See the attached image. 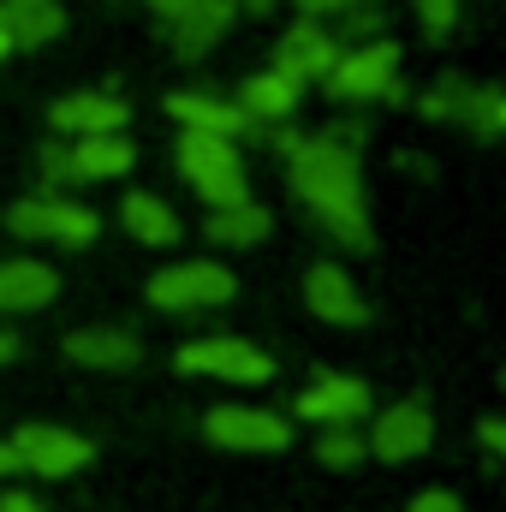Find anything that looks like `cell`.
I'll return each instance as SVG.
<instances>
[{"label":"cell","mask_w":506,"mask_h":512,"mask_svg":"<svg viewBox=\"0 0 506 512\" xmlns=\"http://www.w3.org/2000/svg\"><path fill=\"white\" fill-rule=\"evenodd\" d=\"M48 126L54 137H114V131L131 126V102H120L114 90H72L48 108Z\"/></svg>","instance_id":"10"},{"label":"cell","mask_w":506,"mask_h":512,"mask_svg":"<svg viewBox=\"0 0 506 512\" xmlns=\"http://www.w3.org/2000/svg\"><path fill=\"white\" fill-rule=\"evenodd\" d=\"M0 18H6L18 48H48L66 30V6L60 0H0Z\"/></svg>","instance_id":"22"},{"label":"cell","mask_w":506,"mask_h":512,"mask_svg":"<svg viewBox=\"0 0 506 512\" xmlns=\"http://www.w3.org/2000/svg\"><path fill=\"white\" fill-rule=\"evenodd\" d=\"M6 54H18V42H12V30H6V18H0V60Z\"/></svg>","instance_id":"38"},{"label":"cell","mask_w":506,"mask_h":512,"mask_svg":"<svg viewBox=\"0 0 506 512\" xmlns=\"http://www.w3.org/2000/svg\"><path fill=\"white\" fill-rule=\"evenodd\" d=\"M376 459L387 465H411V459H423L429 447H435V417H429V405L423 399H399V405H387L376 417V429H370V441H364Z\"/></svg>","instance_id":"9"},{"label":"cell","mask_w":506,"mask_h":512,"mask_svg":"<svg viewBox=\"0 0 506 512\" xmlns=\"http://www.w3.org/2000/svg\"><path fill=\"white\" fill-rule=\"evenodd\" d=\"M18 471V453H12V441H0V477H12Z\"/></svg>","instance_id":"36"},{"label":"cell","mask_w":506,"mask_h":512,"mask_svg":"<svg viewBox=\"0 0 506 512\" xmlns=\"http://www.w3.org/2000/svg\"><path fill=\"white\" fill-rule=\"evenodd\" d=\"M322 137H328V143H340V149H352V155H364V143H370V120H364V114H352V120H334Z\"/></svg>","instance_id":"28"},{"label":"cell","mask_w":506,"mask_h":512,"mask_svg":"<svg viewBox=\"0 0 506 512\" xmlns=\"http://www.w3.org/2000/svg\"><path fill=\"white\" fill-rule=\"evenodd\" d=\"M405 512H465V501H459L453 489H423V495H411Z\"/></svg>","instance_id":"30"},{"label":"cell","mask_w":506,"mask_h":512,"mask_svg":"<svg viewBox=\"0 0 506 512\" xmlns=\"http://www.w3.org/2000/svg\"><path fill=\"white\" fill-rule=\"evenodd\" d=\"M0 512H48V507H42L36 495H24V489H6V495H0Z\"/></svg>","instance_id":"33"},{"label":"cell","mask_w":506,"mask_h":512,"mask_svg":"<svg viewBox=\"0 0 506 512\" xmlns=\"http://www.w3.org/2000/svg\"><path fill=\"white\" fill-rule=\"evenodd\" d=\"M120 227H126L137 245H155V251H167V245L185 239L179 209H173L167 197H155V191H126V203H120Z\"/></svg>","instance_id":"19"},{"label":"cell","mask_w":506,"mask_h":512,"mask_svg":"<svg viewBox=\"0 0 506 512\" xmlns=\"http://www.w3.org/2000/svg\"><path fill=\"white\" fill-rule=\"evenodd\" d=\"M364 429H322L316 435V459L328 465V471H352V465H364Z\"/></svg>","instance_id":"24"},{"label":"cell","mask_w":506,"mask_h":512,"mask_svg":"<svg viewBox=\"0 0 506 512\" xmlns=\"http://www.w3.org/2000/svg\"><path fill=\"white\" fill-rule=\"evenodd\" d=\"M459 126L471 131L477 143H495L506 131V90L501 84H471L465 90V108H459Z\"/></svg>","instance_id":"23"},{"label":"cell","mask_w":506,"mask_h":512,"mask_svg":"<svg viewBox=\"0 0 506 512\" xmlns=\"http://www.w3.org/2000/svg\"><path fill=\"white\" fill-rule=\"evenodd\" d=\"M18 358V334L12 328H0V364H12Z\"/></svg>","instance_id":"34"},{"label":"cell","mask_w":506,"mask_h":512,"mask_svg":"<svg viewBox=\"0 0 506 512\" xmlns=\"http://www.w3.org/2000/svg\"><path fill=\"white\" fill-rule=\"evenodd\" d=\"M298 6V18H316V24H328V18H340L352 0H292Z\"/></svg>","instance_id":"31"},{"label":"cell","mask_w":506,"mask_h":512,"mask_svg":"<svg viewBox=\"0 0 506 512\" xmlns=\"http://www.w3.org/2000/svg\"><path fill=\"white\" fill-rule=\"evenodd\" d=\"M12 453H18V471H36V477H72L96 459V447L60 423H24L12 435Z\"/></svg>","instance_id":"8"},{"label":"cell","mask_w":506,"mask_h":512,"mask_svg":"<svg viewBox=\"0 0 506 512\" xmlns=\"http://www.w3.org/2000/svg\"><path fill=\"white\" fill-rule=\"evenodd\" d=\"M477 435H483V447H489V453H506V423H501V417H483V423H477Z\"/></svg>","instance_id":"32"},{"label":"cell","mask_w":506,"mask_h":512,"mask_svg":"<svg viewBox=\"0 0 506 512\" xmlns=\"http://www.w3.org/2000/svg\"><path fill=\"white\" fill-rule=\"evenodd\" d=\"M304 304H310V316L328 322V328H364V322H370V304H364L358 280H352L340 262H310V274H304Z\"/></svg>","instance_id":"12"},{"label":"cell","mask_w":506,"mask_h":512,"mask_svg":"<svg viewBox=\"0 0 506 512\" xmlns=\"http://www.w3.org/2000/svg\"><path fill=\"white\" fill-rule=\"evenodd\" d=\"M6 233L12 239H30V245H60V251H90L102 239V215L60 197V191H36V197H18L6 209Z\"/></svg>","instance_id":"3"},{"label":"cell","mask_w":506,"mask_h":512,"mask_svg":"<svg viewBox=\"0 0 506 512\" xmlns=\"http://www.w3.org/2000/svg\"><path fill=\"white\" fill-rule=\"evenodd\" d=\"M179 370H185V376L239 382V387L274 382V358H268L262 346H251V340H233V334H209V340H191V346H179Z\"/></svg>","instance_id":"6"},{"label":"cell","mask_w":506,"mask_h":512,"mask_svg":"<svg viewBox=\"0 0 506 512\" xmlns=\"http://www.w3.org/2000/svg\"><path fill=\"white\" fill-rule=\"evenodd\" d=\"M274 233V215L245 197V203H227V209H209V221H203V239L209 245H221V251H251Z\"/></svg>","instance_id":"21"},{"label":"cell","mask_w":506,"mask_h":512,"mask_svg":"<svg viewBox=\"0 0 506 512\" xmlns=\"http://www.w3.org/2000/svg\"><path fill=\"white\" fill-rule=\"evenodd\" d=\"M203 435L227 453H286L292 447V423L262 405H215L203 417Z\"/></svg>","instance_id":"7"},{"label":"cell","mask_w":506,"mask_h":512,"mask_svg":"<svg viewBox=\"0 0 506 512\" xmlns=\"http://www.w3.org/2000/svg\"><path fill=\"white\" fill-rule=\"evenodd\" d=\"M173 161H179L185 185H191L209 209H227V203H245V197H251V173H245V155H239V143H233V137L179 131Z\"/></svg>","instance_id":"2"},{"label":"cell","mask_w":506,"mask_h":512,"mask_svg":"<svg viewBox=\"0 0 506 512\" xmlns=\"http://www.w3.org/2000/svg\"><path fill=\"white\" fill-rule=\"evenodd\" d=\"M179 6H185V0H149V12H155V18H161V24H167V18H173V12H179Z\"/></svg>","instance_id":"35"},{"label":"cell","mask_w":506,"mask_h":512,"mask_svg":"<svg viewBox=\"0 0 506 512\" xmlns=\"http://www.w3.org/2000/svg\"><path fill=\"white\" fill-rule=\"evenodd\" d=\"M233 18H239L233 0H185V6L167 18V48H173V60H203V54L227 36Z\"/></svg>","instance_id":"14"},{"label":"cell","mask_w":506,"mask_h":512,"mask_svg":"<svg viewBox=\"0 0 506 512\" xmlns=\"http://www.w3.org/2000/svg\"><path fill=\"white\" fill-rule=\"evenodd\" d=\"M286 179H292V197L328 227L334 245H346V251H376L370 197H364V155L328 143L322 131H304V137L286 149Z\"/></svg>","instance_id":"1"},{"label":"cell","mask_w":506,"mask_h":512,"mask_svg":"<svg viewBox=\"0 0 506 512\" xmlns=\"http://www.w3.org/2000/svg\"><path fill=\"white\" fill-rule=\"evenodd\" d=\"M167 114L179 120V131H209V137H256V126L239 114V102L215 96V90H173L167 96Z\"/></svg>","instance_id":"15"},{"label":"cell","mask_w":506,"mask_h":512,"mask_svg":"<svg viewBox=\"0 0 506 512\" xmlns=\"http://www.w3.org/2000/svg\"><path fill=\"white\" fill-rule=\"evenodd\" d=\"M60 298V274L36 256H0V316H24Z\"/></svg>","instance_id":"17"},{"label":"cell","mask_w":506,"mask_h":512,"mask_svg":"<svg viewBox=\"0 0 506 512\" xmlns=\"http://www.w3.org/2000/svg\"><path fill=\"white\" fill-rule=\"evenodd\" d=\"M304 423H322V429H358L364 411H370V387L358 376H316V382L298 393L292 405Z\"/></svg>","instance_id":"13"},{"label":"cell","mask_w":506,"mask_h":512,"mask_svg":"<svg viewBox=\"0 0 506 512\" xmlns=\"http://www.w3.org/2000/svg\"><path fill=\"white\" fill-rule=\"evenodd\" d=\"M66 358L84 370H131L143 358V346L131 328H78V334H66Z\"/></svg>","instance_id":"20"},{"label":"cell","mask_w":506,"mask_h":512,"mask_svg":"<svg viewBox=\"0 0 506 512\" xmlns=\"http://www.w3.org/2000/svg\"><path fill=\"white\" fill-rule=\"evenodd\" d=\"M239 12H251V18H262V12H274V0H233Z\"/></svg>","instance_id":"37"},{"label":"cell","mask_w":506,"mask_h":512,"mask_svg":"<svg viewBox=\"0 0 506 512\" xmlns=\"http://www.w3.org/2000/svg\"><path fill=\"white\" fill-rule=\"evenodd\" d=\"M328 84V96L340 102V108H370V102H387L393 96V84H399V42H358V48H340V60H334V72L322 78Z\"/></svg>","instance_id":"4"},{"label":"cell","mask_w":506,"mask_h":512,"mask_svg":"<svg viewBox=\"0 0 506 512\" xmlns=\"http://www.w3.org/2000/svg\"><path fill=\"white\" fill-rule=\"evenodd\" d=\"M239 298V274L227 262H173L149 274V304L155 310H215Z\"/></svg>","instance_id":"5"},{"label":"cell","mask_w":506,"mask_h":512,"mask_svg":"<svg viewBox=\"0 0 506 512\" xmlns=\"http://www.w3.org/2000/svg\"><path fill=\"white\" fill-rule=\"evenodd\" d=\"M376 36H387V12L381 6H346L340 18H334V42L346 48H358V42H376Z\"/></svg>","instance_id":"25"},{"label":"cell","mask_w":506,"mask_h":512,"mask_svg":"<svg viewBox=\"0 0 506 512\" xmlns=\"http://www.w3.org/2000/svg\"><path fill=\"white\" fill-rule=\"evenodd\" d=\"M465 78H435L423 96H417V114L423 120H459V108H465Z\"/></svg>","instance_id":"26"},{"label":"cell","mask_w":506,"mask_h":512,"mask_svg":"<svg viewBox=\"0 0 506 512\" xmlns=\"http://www.w3.org/2000/svg\"><path fill=\"white\" fill-rule=\"evenodd\" d=\"M334 60H340V42H334V30L316 24V18H298V24L274 42V72L292 78V84H322V78L334 72Z\"/></svg>","instance_id":"11"},{"label":"cell","mask_w":506,"mask_h":512,"mask_svg":"<svg viewBox=\"0 0 506 512\" xmlns=\"http://www.w3.org/2000/svg\"><path fill=\"white\" fill-rule=\"evenodd\" d=\"M411 6H417V18H423L429 36H447V30L459 24V6H465V0H411Z\"/></svg>","instance_id":"27"},{"label":"cell","mask_w":506,"mask_h":512,"mask_svg":"<svg viewBox=\"0 0 506 512\" xmlns=\"http://www.w3.org/2000/svg\"><path fill=\"white\" fill-rule=\"evenodd\" d=\"M42 185H48V191H54V185H72V179H66V137L42 143Z\"/></svg>","instance_id":"29"},{"label":"cell","mask_w":506,"mask_h":512,"mask_svg":"<svg viewBox=\"0 0 506 512\" xmlns=\"http://www.w3.org/2000/svg\"><path fill=\"white\" fill-rule=\"evenodd\" d=\"M239 114L251 120L256 131L280 126V120H292L298 114V102H304V84H292V78H280L274 66H262V72H251L245 84H239Z\"/></svg>","instance_id":"18"},{"label":"cell","mask_w":506,"mask_h":512,"mask_svg":"<svg viewBox=\"0 0 506 512\" xmlns=\"http://www.w3.org/2000/svg\"><path fill=\"white\" fill-rule=\"evenodd\" d=\"M131 167H137V143L126 131H114V137H72L66 143V179L108 185V179H126Z\"/></svg>","instance_id":"16"}]
</instances>
